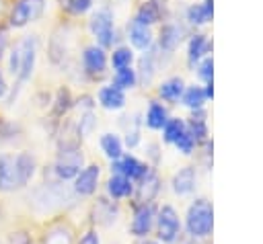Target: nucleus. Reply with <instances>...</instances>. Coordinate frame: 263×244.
Segmentation results:
<instances>
[{"label": "nucleus", "instance_id": "obj_27", "mask_svg": "<svg viewBox=\"0 0 263 244\" xmlns=\"http://www.w3.org/2000/svg\"><path fill=\"white\" fill-rule=\"evenodd\" d=\"M16 187H21V185H18L14 156L2 154L0 156V191H12Z\"/></svg>", "mask_w": 263, "mask_h": 244}, {"label": "nucleus", "instance_id": "obj_16", "mask_svg": "<svg viewBox=\"0 0 263 244\" xmlns=\"http://www.w3.org/2000/svg\"><path fill=\"white\" fill-rule=\"evenodd\" d=\"M185 86H187L185 78L179 76V74H173V76L164 78V80L156 86V98L162 100L164 105H166V103H168V105H179Z\"/></svg>", "mask_w": 263, "mask_h": 244}, {"label": "nucleus", "instance_id": "obj_45", "mask_svg": "<svg viewBox=\"0 0 263 244\" xmlns=\"http://www.w3.org/2000/svg\"><path fill=\"white\" fill-rule=\"evenodd\" d=\"M6 92V84H4V78H2V74H0V96Z\"/></svg>", "mask_w": 263, "mask_h": 244}, {"label": "nucleus", "instance_id": "obj_1", "mask_svg": "<svg viewBox=\"0 0 263 244\" xmlns=\"http://www.w3.org/2000/svg\"><path fill=\"white\" fill-rule=\"evenodd\" d=\"M185 230L193 240H205L214 232V205L208 197H195L185 213Z\"/></svg>", "mask_w": 263, "mask_h": 244}, {"label": "nucleus", "instance_id": "obj_26", "mask_svg": "<svg viewBox=\"0 0 263 244\" xmlns=\"http://www.w3.org/2000/svg\"><path fill=\"white\" fill-rule=\"evenodd\" d=\"M208 96H205V90H203V84L199 82H191L185 86L183 90V96H181V103L187 111H199V109H208Z\"/></svg>", "mask_w": 263, "mask_h": 244}, {"label": "nucleus", "instance_id": "obj_17", "mask_svg": "<svg viewBox=\"0 0 263 244\" xmlns=\"http://www.w3.org/2000/svg\"><path fill=\"white\" fill-rule=\"evenodd\" d=\"M214 21V10H210L201 0L191 2L185 6L183 12V23L191 29V31H201L203 27H208Z\"/></svg>", "mask_w": 263, "mask_h": 244}, {"label": "nucleus", "instance_id": "obj_33", "mask_svg": "<svg viewBox=\"0 0 263 244\" xmlns=\"http://www.w3.org/2000/svg\"><path fill=\"white\" fill-rule=\"evenodd\" d=\"M185 131V117H168V121L164 123V127L160 129L162 133V141L164 144H175L177 137Z\"/></svg>", "mask_w": 263, "mask_h": 244}, {"label": "nucleus", "instance_id": "obj_38", "mask_svg": "<svg viewBox=\"0 0 263 244\" xmlns=\"http://www.w3.org/2000/svg\"><path fill=\"white\" fill-rule=\"evenodd\" d=\"M60 2H62V6H64L70 14L80 16V14H84V12H88V10L92 8V2H95V0H60Z\"/></svg>", "mask_w": 263, "mask_h": 244}, {"label": "nucleus", "instance_id": "obj_46", "mask_svg": "<svg viewBox=\"0 0 263 244\" xmlns=\"http://www.w3.org/2000/svg\"><path fill=\"white\" fill-rule=\"evenodd\" d=\"M140 244H160L158 240H144V242H140Z\"/></svg>", "mask_w": 263, "mask_h": 244}, {"label": "nucleus", "instance_id": "obj_2", "mask_svg": "<svg viewBox=\"0 0 263 244\" xmlns=\"http://www.w3.org/2000/svg\"><path fill=\"white\" fill-rule=\"evenodd\" d=\"M191 29L183 23V21H164L158 29V35L154 37V47L158 51V59H160V68L175 55V51L179 49V45L189 37Z\"/></svg>", "mask_w": 263, "mask_h": 244}, {"label": "nucleus", "instance_id": "obj_43", "mask_svg": "<svg viewBox=\"0 0 263 244\" xmlns=\"http://www.w3.org/2000/svg\"><path fill=\"white\" fill-rule=\"evenodd\" d=\"M8 244H31V238H29L25 232H14V234L8 238Z\"/></svg>", "mask_w": 263, "mask_h": 244}, {"label": "nucleus", "instance_id": "obj_35", "mask_svg": "<svg viewBox=\"0 0 263 244\" xmlns=\"http://www.w3.org/2000/svg\"><path fill=\"white\" fill-rule=\"evenodd\" d=\"M97 127V115L95 111H82L80 113V119H78V125H76V135L78 139L80 137H88Z\"/></svg>", "mask_w": 263, "mask_h": 244}, {"label": "nucleus", "instance_id": "obj_22", "mask_svg": "<svg viewBox=\"0 0 263 244\" xmlns=\"http://www.w3.org/2000/svg\"><path fill=\"white\" fill-rule=\"evenodd\" d=\"M168 117H171L168 107H166L162 100L152 98V100L148 103V107H146V113L142 115V123H144L148 129H152V131H160V129L164 127V123L168 121Z\"/></svg>", "mask_w": 263, "mask_h": 244}, {"label": "nucleus", "instance_id": "obj_34", "mask_svg": "<svg viewBox=\"0 0 263 244\" xmlns=\"http://www.w3.org/2000/svg\"><path fill=\"white\" fill-rule=\"evenodd\" d=\"M191 72L195 74V78H197L199 84L214 82V55H205L203 59H199Z\"/></svg>", "mask_w": 263, "mask_h": 244}, {"label": "nucleus", "instance_id": "obj_6", "mask_svg": "<svg viewBox=\"0 0 263 244\" xmlns=\"http://www.w3.org/2000/svg\"><path fill=\"white\" fill-rule=\"evenodd\" d=\"M156 236L158 242L162 244H175L181 236V217L177 213V209L168 203H164L158 211H156Z\"/></svg>", "mask_w": 263, "mask_h": 244}, {"label": "nucleus", "instance_id": "obj_7", "mask_svg": "<svg viewBox=\"0 0 263 244\" xmlns=\"http://www.w3.org/2000/svg\"><path fill=\"white\" fill-rule=\"evenodd\" d=\"M80 64H82V72L97 80V78H103L107 74V66H109V53L107 49H103L101 45L97 43H90L82 49L80 53Z\"/></svg>", "mask_w": 263, "mask_h": 244}, {"label": "nucleus", "instance_id": "obj_13", "mask_svg": "<svg viewBox=\"0 0 263 244\" xmlns=\"http://www.w3.org/2000/svg\"><path fill=\"white\" fill-rule=\"evenodd\" d=\"M45 2L43 0H18L10 12V25L12 27H25L29 21H37L43 14Z\"/></svg>", "mask_w": 263, "mask_h": 244}, {"label": "nucleus", "instance_id": "obj_3", "mask_svg": "<svg viewBox=\"0 0 263 244\" xmlns=\"http://www.w3.org/2000/svg\"><path fill=\"white\" fill-rule=\"evenodd\" d=\"M88 29L95 37V43L101 45L103 49L119 45V35L115 29V12L109 6H101L90 14Z\"/></svg>", "mask_w": 263, "mask_h": 244}, {"label": "nucleus", "instance_id": "obj_37", "mask_svg": "<svg viewBox=\"0 0 263 244\" xmlns=\"http://www.w3.org/2000/svg\"><path fill=\"white\" fill-rule=\"evenodd\" d=\"M175 148H177V152L179 154H183V156H193L195 154V150H197V144H195V139L187 133V129L177 137V141L173 144Z\"/></svg>", "mask_w": 263, "mask_h": 244}, {"label": "nucleus", "instance_id": "obj_12", "mask_svg": "<svg viewBox=\"0 0 263 244\" xmlns=\"http://www.w3.org/2000/svg\"><path fill=\"white\" fill-rule=\"evenodd\" d=\"M160 70V59H158V51L156 47L152 45L150 49L142 51V55L138 57V68H136V74H138V84H142L144 88H148L156 74Z\"/></svg>", "mask_w": 263, "mask_h": 244}, {"label": "nucleus", "instance_id": "obj_41", "mask_svg": "<svg viewBox=\"0 0 263 244\" xmlns=\"http://www.w3.org/2000/svg\"><path fill=\"white\" fill-rule=\"evenodd\" d=\"M76 105H78L82 111H92V107H95V98L88 96V94H82V96L76 100Z\"/></svg>", "mask_w": 263, "mask_h": 244}, {"label": "nucleus", "instance_id": "obj_11", "mask_svg": "<svg viewBox=\"0 0 263 244\" xmlns=\"http://www.w3.org/2000/svg\"><path fill=\"white\" fill-rule=\"evenodd\" d=\"M35 55H37V37L29 35L16 45V57H18V80L25 82L31 78L33 68H35Z\"/></svg>", "mask_w": 263, "mask_h": 244}, {"label": "nucleus", "instance_id": "obj_4", "mask_svg": "<svg viewBox=\"0 0 263 244\" xmlns=\"http://www.w3.org/2000/svg\"><path fill=\"white\" fill-rule=\"evenodd\" d=\"M84 164V154L80 150L78 139H66L60 144V152H58V160L53 166V172L60 180H70L76 178V174L82 170Z\"/></svg>", "mask_w": 263, "mask_h": 244}, {"label": "nucleus", "instance_id": "obj_42", "mask_svg": "<svg viewBox=\"0 0 263 244\" xmlns=\"http://www.w3.org/2000/svg\"><path fill=\"white\" fill-rule=\"evenodd\" d=\"M78 244H101V240H99V234H97L95 230H88V232L78 240Z\"/></svg>", "mask_w": 263, "mask_h": 244}, {"label": "nucleus", "instance_id": "obj_28", "mask_svg": "<svg viewBox=\"0 0 263 244\" xmlns=\"http://www.w3.org/2000/svg\"><path fill=\"white\" fill-rule=\"evenodd\" d=\"M134 187H136V185H134L127 176H123V174H111L109 180H107V195H109L113 201H117V199H127V197L134 195Z\"/></svg>", "mask_w": 263, "mask_h": 244}, {"label": "nucleus", "instance_id": "obj_25", "mask_svg": "<svg viewBox=\"0 0 263 244\" xmlns=\"http://www.w3.org/2000/svg\"><path fill=\"white\" fill-rule=\"evenodd\" d=\"M121 129H123V146H127L129 150H134L136 146H140L142 141V115L140 113H132L121 117L119 121Z\"/></svg>", "mask_w": 263, "mask_h": 244}, {"label": "nucleus", "instance_id": "obj_18", "mask_svg": "<svg viewBox=\"0 0 263 244\" xmlns=\"http://www.w3.org/2000/svg\"><path fill=\"white\" fill-rule=\"evenodd\" d=\"M99 178H101V166L99 164H88L84 166L76 178H74V193L80 197H90L97 193L99 187Z\"/></svg>", "mask_w": 263, "mask_h": 244}, {"label": "nucleus", "instance_id": "obj_32", "mask_svg": "<svg viewBox=\"0 0 263 244\" xmlns=\"http://www.w3.org/2000/svg\"><path fill=\"white\" fill-rule=\"evenodd\" d=\"M113 86L121 88L123 92L132 90L138 86V74H136V68H121V70H115L113 72V80H111Z\"/></svg>", "mask_w": 263, "mask_h": 244}, {"label": "nucleus", "instance_id": "obj_40", "mask_svg": "<svg viewBox=\"0 0 263 244\" xmlns=\"http://www.w3.org/2000/svg\"><path fill=\"white\" fill-rule=\"evenodd\" d=\"M160 156H162V154H160V144H158V141H148V144H146V158L150 160L152 168L158 166Z\"/></svg>", "mask_w": 263, "mask_h": 244}, {"label": "nucleus", "instance_id": "obj_24", "mask_svg": "<svg viewBox=\"0 0 263 244\" xmlns=\"http://www.w3.org/2000/svg\"><path fill=\"white\" fill-rule=\"evenodd\" d=\"M97 100L107 111H121L127 103V92H123L113 84H105L97 90Z\"/></svg>", "mask_w": 263, "mask_h": 244}, {"label": "nucleus", "instance_id": "obj_39", "mask_svg": "<svg viewBox=\"0 0 263 244\" xmlns=\"http://www.w3.org/2000/svg\"><path fill=\"white\" fill-rule=\"evenodd\" d=\"M72 105H74V100H72L70 90H68V88H60V90H58V96H55L53 113H55V115H64Z\"/></svg>", "mask_w": 263, "mask_h": 244}, {"label": "nucleus", "instance_id": "obj_9", "mask_svg": "<svg viewBox=\"0 0 263 244\" xmlns=\"http://www.w3.org/2000/svg\"><path fill=\"white\" fill-rule=\"evenodd\" d=\"M156 205L154 203H134V217H132V223H129V232L136 236V238H146L154 223H156Z\"/></svg>", "mask_w": 263, "mask_h": 244}, {"label": "nucleus", "instance_id": "obj_30", "mask_svg": "<svg viewBox=\"0 0 263 244\" xmlns=\"http://www.w3.org/2000/svg\"><path fill=\"white\" fill-rule=\"evenodd\" d=\"M99 146H101L103 154H105L111 162L123 156V139H121L117 133H111V131L103 133L101 139H99Z\"/></svg>", "mask_w": 263, "mask_h": 244}, {"label": "nucleus", "instance_id": "obj_21", "mask_svg": "<svg viewBox=\"0 0 263 244\" xmlns=\"http://www.w3.org/2000/svg\"><path fill=\"white\" fill-rule=\"evenodd\" d=\"M160 176L156 174V170L152 168L142 180L136 182L134 187V197H136V203H154V199L158 197L160 193Z\"/></svg>", "mask_w": 263, "mask_h": 244}, {"label": "nucleus", "instance_id": "obj_14", "mask_svg": "<svg viewBox=\"0 0 263 244\" xmlns=\"http://www.w3.org/2000/svg\"><path fill=\"white\" fill-rule=\"evenodd\" d=\"M171 189L175 195L179 197H189L195 193L197 189V166L193 164H187V166H181L173 178H171Z\"/></svg>", "mask_w": 263, "mask_h": 244}, {"label": "nucleus", "instance_id": "obj_20", "mask_svg": "<svg viewBox=\"0 0 263 244\" xmlns=\"http://www.w3.org/2000/svg\"><path fill=\"white\" fill-rule=\"evenodd\" d=\"M125 37H127V41H129V47L136 51H146V49H150L152 45H154V33H152V29L150 27H146V25H140L138 21H129L127 23V27H125Z\"/></svg>", "mask_w": 263, "mask_h": 244}, {"label": "nucleus", "instance_id": "obj_19", "mask_svg": "<svg viewBox=\"0 0 263 244\" xmlns=\"http://www.w3.org/2000/svg\"><path fill=\"white\" fill-rule=\"evenodd\" d=\"M185 129L195 139V144H203L210 139V121H208V109L189 111V117H185Z\"/></svg>", "mask_w": 263, "mask_h": 244}, {"label": "nucleus", "instance_id": "obj_5", "mask_svg": "<svg viewBox=\"0 0 263 244\" xmlns=\"http://www.w3.org/2000/svg\"><path fill=\"white\" fill-rule=\"evenodd\" d=\"M74 195L76 193L70 191L68 187L58 185V182H49V185L39 187L33 193V203H35V207L39 211H53V209L64 207L68 201H72Z\"/></svg>", "mask_w": 263, "mask_h": 244}, {"label": "nucleus", "instance_id": "obj_23", "mask_svg": "<svg viewBox=\"0 0 263 244\" xmlns=\"http://www.w3.org/2000/svg\"><path fill=\"white\" fill-rule=\"evenodd\" d=\"M119 217V205L117 201L113 199H107V197H99L92 205V221L99 223V226H113Z\"/></svg>", "mask_w": 263, "mask_h": 244}, {"label": "nucleus", "instance_id": "obj_8", "mask_svg": "<svg viewBox=\"0 0 263 244\" xmlns=\"http://www.w3.org/2000/svg\"><path fill=\"white\" fill-rule=\"evenodd\" d=\"M214 51V41L208 33L203 31H191L189 37L185 39V64L189 70L195 68V64L199 59H203L205 55H212Z\"/></svg>", "mask_w": 263, "mask_h": 244}, {"label": "nucleus", "instance_id": "obj_31", "mask_svg": "<svg viewBox=\"0 0 263 244\" xmlns=\"http://www.w3.org/2000/svg\"><path fill=\"white\" fill-rule=\"evenodd\" d=\"M14 164H16V174H18V185H27L35 172V158L29 152H21L18 156H14Z\"/></svg>", "mask_w": 263, "mask_h": 244}, {"label": "nucleus", "instance_id": "obj_36", "mask_svg": "<svg viewBox=\"0 0 263 244\" xmlns=\"http://www.w3.org/2000/svg\"><path fill=\"white\" fill-rule=\"evenodd\" d=\"M43 244H72V232H70V228H66V226L51 228L45 234Z\"/></svg>", "mask_w": 263, "mask_h": 244}, {"label": "nucleus", "instance_id": "obj_15", "mask_svg": "<svg viewBox=\"0 0 263 244\" xmlns=\"http://www.w3.org/2000/svg\"><path fill=\"white\" fill-rule=\"evenodd\" d=\"M166 18V4H162L160 0H144L138 4L136 8V14H134V21H138L140 25H146V27H154L158 23H162Z\"/></svg>", "mask_w": 263, "mask_h": 244}, {"label": "nucleus", "instance_id": "obj_10", "mask_svg": "<svg viewBox=\"0 0 263 244\" xmlns=\"http://www.w3.org/2000/svg\"><path fill=\"white\" fill-rule=\"evenodd\" d=\"M150 170H152V166H150L148 162L138 160L134 154H123L121 158H117V160L111 162V172H113V174H123V176H127L132 182L142 180Z\"/></svg>", "mask_w": 263, "mask_h": 244}, {"label": "nucleus", "instance_id": "obj_29", "mask_svg": "<svg viewBox=\"0 0 263 244\" xmlns=\"http://www.w3.org/2000/svg\"><path fill=\"white\" fill-rule=\"evenodd\" d=\"M134 62H136V53H134V49H132L129 45H125V43L115 45L113 51L109 53V64H111L113 72H115V70H121V68H129V66H134Z\"/></svg>", "mask_w": 263, "mask_h": 244}, {"label": "nucleus", "instance_id": "obj_44", "mask_svg": "<svg viewBox=\"0 0 263 244\" xmlns=\"http://www.w3.org/2000/svg\"><path fill=\"white\" fill-rule=\"evenodd\" d=\"M4 43H6V37H4V33H0V57H2V51H4Z\"/></svg>", "mask_w": 263, "mask_h": 244}]
</instances>
